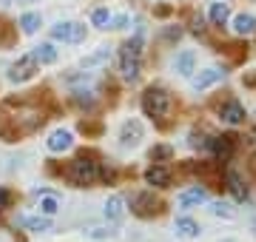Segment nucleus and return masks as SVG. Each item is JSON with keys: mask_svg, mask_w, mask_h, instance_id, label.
Wrapping results in <instances>:
<instances>
[{"mask_svg": "<svg viewBox=\"0 0 256 242\" xmlns=\"http://www.w3.org/2000/svg\"><path fill=\"white\" fill-rule=\"evenodd\" d=\"M108 57H111V48H106L102 46L100 52H94V54H88V57H82V68H94V66H102V63H108Z\"/></svg>", "mask_w": 256, "mask_h": 242, "instance_id": "obj_20", "label": "nucleus"}, {"mask_svg": "<svg viewBox=\"0 0 256 242\" xmlns=\"http://www.w3.org/2000/svg\"><path fill=\"white\" fill-rule=\"evenodd\" d=\"M111 23H114L111 28H126L128 26V18H126V14H120V18H111Z\"/></svg>", "mask_w": 256, "mask_h": 242, "instance_id": "obj_33", "label": "nucleus"}, {"mask_svg": "<svg viewBox=\"0 0 256 242\" xmlns=\"http://www.w3.org/2000/svg\"><path fill=\"white\" fill-rule=\"evenodd\" d=\"M40 26H43V18H40L37 12H26V14L20 18V28H23V34H34Z\"/></svg>", "mask_w": 256, "mask_h": 242, "instance_id": "obj_18", "label": "nucleus"}, {"mask_svg": "<svg viewBox=\"0 0 256 242\" xmlns=\"http://www.w3.org/2000/svg\"><path fill=\"white\" fill-rule=\"evenodd\" d=\"M174 157V148H171V146H154V148H151V160H154V162H162V160H171Z\"/></svg>", "mask_w": 256, "mask_h": 242, "instance_id": "obj_26", "label": "nucleus"}, {"mask_svg": "<svg viewBox=\"0 0 256 242\" xmlns=\"http://www.w3.org/2000/svg\"><path fill=\"white\" fill-rule=\"evenodd\" d=\"M228 18H230L228 3H214V6H210V23H214V26H225Z\"/></svg>", "mask_w": 256, "mask_h": 242, "instance_id": "obj_19", "label": "nucleus"}, {"mask_svg": "<svg viewBox=\"0 0 256 242\" xmlns=\"http://www.w3.org/2000/svg\"><path fill=\"white\" fill-rule=\"evenodd\" d=\"M86 236H92V240H111V236H114V231H106V228H88V231H86Z\"/></svg>", "mask_w": 256, "mask_h": 242, "instance_id": "obj_29", "label": "nucleus"}, {"mask_svg": "<svg viewBox=\"0 0 256 242\" xmlns=\"http://www.w3.org/2000/svg\"><path fill=\"white\" fill-rule=\"evenodd\" d=\"M142 137H146V128H142L140 120H128L126 126H122V131H120V142H122L126 148H137L140 142H142Z\"/></svg>", "mask_w": 256, "mask_h": 242, "instance_id": "obj_5", "label": "nucleus"}, {"mask_svg": "<svg viewBox=\"0 0 256 242\" xmlns=\"http://www.w3.org/2000/svg\"><path fill=\"white\" fill-rule=\"evenodd\" d=\"M176 72L182 77H191L194 74V52H182V54L176 57Z\"/></svg>", "mask_w": 256, "mask_h": 242, "instance_id": "obj_21", "label": "nucleus"}, {"mask_svg": "<svg viewBox=\"0 0 256 242\" xmlns=\"http://www.w3.org/2000/svg\"><path fill=\"white\" fill-rule=\"evenodd\" d=\"M228 186H230V191H234V196H236L239 202H242V200L248 196V188L242 186V180H239V174H234V171L228 174Z\"/></svg>", "mask_w": 256, "mask_h": 242, "instance_id": "obj_23", "label": "nucleus"}, {"mask_svg": "<svg viewBox=\"0 0 256 242\" xmlns=\"http://www.w3.org/2000/svg\"><path fill=\"white\" fill-rule=\"evenodd\" d=\"M34 54V60L40 66H52V63H57V48L52 46V43H40V46L32 52Z\"/></svg>", "mask_w": 256, "mask_h": 242, "instance_id": "obj_16", "label": "nucleus"}, {"mask_svg": "<svg viewBox=\"0 0 256 242\" xmlns=\"http://www.w3.org/2000/svg\"><path fill=\"white\" fill-rule=\"evenodd\" d=\"M37 72H40V63L34 60V54H26V57H20L18 63L12 66L9 80L12 83H26V80H32Z\"/></svg>", "mask_w": 256, "mask_h": 242, "instance_id": "obj_3", "label": "nucleus"}, {"mask_svg": "<svg viewBox=\"0 0 256 242\" xmlns=\"http://www.w3.org/2000/svg\"><path fill=\"white\" fill-rule=\"evenodd\" d=\"M20 225H23V228H28V231H34V234L52 231V220H48V216H23V220H20Z\"/></svg>", "mask_w": 256, "mask_h": 242, "instance_id": "obj_17", "label": "nucleus"}, {"mask_svg": "<svg viewBox=\"0 0 256 242\" xmlns=\"http://www.w3.org/2000/svg\"><path fill=\"white\" fill-rule=\"evenodd\" d=\"M72 142H74L72 131L57 128V131H52V137L46 140V146H48V151H54V154H60V151H68V148H72Z\"/></svg>", "mask_w": 256, "mask_h": 242, "instance_id": "obj_8", "label": "nucleus"}, {"mask_svg": "<svg viewBox=\"0 0 256 242\" xmlns=\"http://www.w3.org/2000/svg\"><path fill=\"white\" fill-rule=\"evenodd\" d=\"M126 216V200L122 196H108V202H106V220L108 222H120Z\"/></svg>", "mask_w": 256, "mask_h": 242, "instance_id": "obj_12", "label": "nucleus"}, {"mask_svg": "<svg viewBox=\"0 0 256 242\" xmlns=\"http://www.w3.org/2000/svg\"><path fill=\"white\" fill-rule=\"evenodd\" d=\"M131 208H134L137 216H151V214H156L162 205L154 200V194H140V196H134V205H131Z\"/></svg>", "mask_w": 256, "mask_h": 242, "instance_id": "obj_7", "label": "nucleus"}, {"mask_svg": "<svg viewBox=\"0 0 256 242\" xmlns=\"http://www.w3.org/2000/svg\"><path fill=\"white\" fill-rule=\"evenodd\" d=\"M40 211H43L46 216H54L57 211H60V205H57L54 196H43V202H40Z\"/></svg>", "mask_w": 256, "mask_h": 242, "instance_id": "obj_27", "label": "nucleus"}, {"mask_svg": "<svg viewBox=\"0 0 256 242\" xmlns=\"http://www.w3.org/2000/svg\"><path fill=\"white\" fill-rule=\"evenodd\" d=\"M168 108H171V94L165 92V88L151 86V88L142 94V112H146V117H151V120H162L165 114H168Z\"/></svg>", "mask_w": 256, "mask_h": 242, "instance_id": "obj_2", "label": "nucleus"}, {"mask_svg": "<svg viewBox=\"0 0 256 242\" xmlns=\"http://www.w3.org/2000/svg\"><path fill=\"white\" fill-rule=\"evenodd\" d=\"M72 32H74V23H57V26L52 28V38L63 40V43H72Z\"/></svg>", "mask_w": 256, "mask_h": 242, "instance_id": "obj_22", "label": "nucleus"}, {"mask_svg": "<svg viewBox=\"0 0 256 242\" xmlns=\"http://www.w3.org/2000/svg\"><path fill=\"white\" fill-rule=\"evenodd\" d=\"M220 120L228 122V126H242V122H245V108H242L236 100L222 102L220 106Z\"/></svg>", "mask_w": 256, "mask_h": 242, "instance_id": "obj_6", "label": "nucleus"}, {"mask_svg": "<svg viewBox=\"0 0 256 242\" xmlns=\"http://www.w3.org/2000/svg\"><path fill=\"white\" fill-rule=\"evenodd\" d=\"M191 32H194V34H202V32H205V20H202V14H194V20H191Z\"/></svg>", "mask_w": 256, "mask_h": 242, "instance_id": "obj_30", "label": "nucleus"}, {"mask_svg": "<svg viewBox=\"0 0 256 242\" xmlns=\"http://www.w3.org/2000/svg\"><path fill=\"white\" fill-rule=\"evenodd\" d=\"M120 63H122V77L134 83V80L140 77V57H137V54H131L128 48H122V54H120Z\"/></svg>", "mask_w": 256, "mask_h": 242, "instance_id": "obj_9", "label": "nucleus"}, {"mask_svg": "<svg viewBox=\"0 0 256 242\" xmlns=\"http://www.w3.org/2000/svg\"><path fill=\"white\" fill-rule=\"evenodd\" d=\"M210 214L222 216V220H234V216H236V211H234L228 202H214V205H210Z\"/></svg>", "mask_w": 256, "mask_h": 242, "instance_id": "obj_25", "label": "nucleus"}, {"mask_svg": "<svg viewBox=\"0 0 256 242\" xmlns=\"http://www.w3.org/2000/svg\"><path fill=\"white\" fill-rule=\"evenodd\" d=\"M92 26L108 28V26H111V12H108V9H94V12H92Z\"/></svg>", "mask_w": 256, "mask_h": 242, "instance_id": "obj_24", "label": "nucleus"}, {"mask_svg": "<svg viewBox=\"0 0 256 242\" xmlns=\"http://www.w3.org/2000/svg\"><path fill=\"white\" fill-rule=\"evenodd\" d=\"M146 182L154 188H168V182H171V174H168V168L165 166H151L146 171Z\"/></svg>", "mask_w": 256, "mask_h": 242, "instance_id": "obj_10", "label": "nucleus"}, {"mask_svg": "<svg viewBox=\"0 0 256 242\" xmlns=\"http://www.w3.org/2000/svg\"><path fill=\"white\" fill-rule=\"evenodd\" d=\"M208 146H210V151H214L216 162H230V160H234V151H236V137L222 134V137H214Z\"/></svg>", "mask_w": 256, "mask_h": 242, "instance_id": "obj_4", "label": "nucleus"}, {"mask_svg": "<svg viewBox=\"0 0 256 242\" xmlns=\"http://www.w3.org/2000/svg\"><path fill=\"white\" fill-rule=\"evenodd\" d=\"M9 202H12V194L6 191V188H0V211H6V208H9Z\"/></svg>", "mask_w": 256, "mask_h": 242, "instance_id": "obj_32", "label": "nucleus"}, {"mask_svg": "<svg viewBox=\"0 0 256 242\" xmlns=\"http://www.w3.org/2000/svg\"><path fill=\"white\" fill-rule=\"evenodd\" d=\"M18 3H32V0H18Z\"/></svg>", "mask_w": 256, "mask_h": 242, "instance_id": "obj_34", "label": "nucleus"}, {"mask_svg": "<svg viewBox=\"0 0 256 242\" xmlns=\"http://www.w3.org/2000/svg\"><path fill=\"white\" fill-rule=\"evenodd\" d=\"M222 77H225V72H220V68H208V72H202V74L194 80V88H196V92H205L208 86L220 83Z\"/></svg>", "mask_w": 256, "mask_h": 242, "instance_id": "obj_14", "label": "nucleus"}, {"mask_svg": "<svg viewBox=\"0 0 256 242\" xmlns=\"http://www.w3.org/2000/svg\"><path fill=\"white\" fill-rule=\"evenodd\" d=\"M68 180H72L77 188H92L97 180H100V166L88 157H77L68 166Z\"/></svg>", "mask_w": 256, "mask_h": 242, "instance_id": "obj_1", "label": "nucleus"}, {"mask_svg": "<svg viewBox=\"0 0 256 242\" xmlns=\"http://www.w3.org/2000/svg\"><path fill=\"white\" fill-rule=\"evenodd\" d=\"M174 228H176V234L182 236V240H196L200 236V225L194 222L191 216H180L174 222Z\"/></svg>", "mask_w": 256, "mask_h": 242, "instance_id": "obj_13", "label": "nucleus"}, {"mask_svg": "<svg viewBox=\"0 0 256 242\" xmlns=\"http://www.w3.org/2000/svg\"><path fill=\"white\" fill-rule=\"evenodd\" d=\"M86 40V26L74 23V32H72V43H82Z\"/></svg>", "mask_w": 256, "mask_h": 242, "instance_id": "obj_31", "label": "nucleus"}, {"mask_svg": "<svg viewBox=\"0 0 256 242\" xmlns=\"http://www.w3.org/2000/svg\"><path fill=\"white\" fill-rule=\"evenodd\" d=\"M126 48L131 52V54H137V57H140V54H142V34H134V38L126 43Z\"/></svg>", "mask_w": 256, "mask_h": 242, "instance_id": "obj_28", "label": "nucleus"}, {"mask_svg": "<svg viewBox=\"0 0 256 242\" xmlns=\"http://www.w3.org/2000/svg\"><path fill=\"white\" fill-rule=\"evenodd\" d=\"M208 202V191L205 188H191V191H185L182 196H180V208H194V205H205Z\"/></svg>", "mask_w": 256, "mask_h": 242, "instance_id": "obj_11", "label": "nucleus"}, {"mask_svg": "<svg viewBox=\"0 0 256 242\" xmlns=\"http://www.w3.org/2000/svg\"><path fill=\"white\" fill-rule=\"evenodd\" d=\"M234 32H236L239 38L254 34L256 32V18L254 14H236V18H234Z\"/></svg>", "mask_w": 256, "mask_h": 242, "instance_id": "obj_15", "label": "nucleus"}]
</instances>
